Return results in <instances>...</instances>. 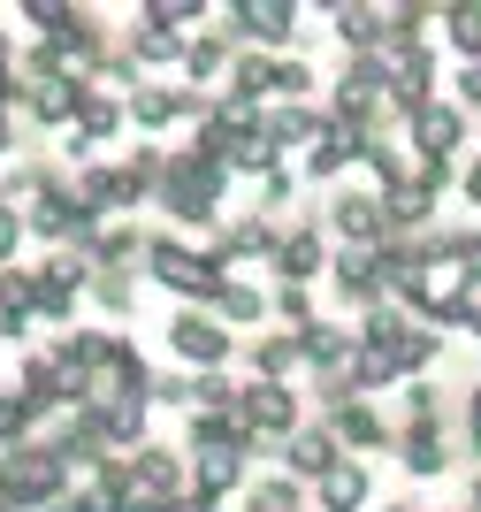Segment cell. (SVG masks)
I'll return each mask as SVG.
<instances>
[{
    "instance_id": "1",
    "label": "cell",
    "mask_w": 481,
    "mask_h": 512,
    "mask_svg": "<svg viewBox=\"0 0 481 512\" xmlns=\"http://www.w3.org/2000/svg\"><path fill=\"white\" fill-rule=\"evenodd\" d=\"M436 352V337L420 329V321H398V314H375L367 321V360L382 367V375H398V367H420Z\"/></svg>"
},
{
    "instance_id": "2",
    "label": "cell",
    "mask_w": 481,
    "mask_h": 512,
    "mask_svg": "<svg viewBox=\"0 0 481 512\" xmlns=\"http://www.w3.org/2000/svg\"><path fill=\"white\" fill-rule=\"evenodd\" d=\"M62 490V451H16L0 467V512L8 505H39V497Z\"/></svg>"
},
{
    "instance_id": "3",
    "label": "cell",
    "mask_w": 481,
    "mask_h": 512,
    "mask_svg": "<svg viewBox=\"0 0 481 512\" xmlns=\"http://www.w3.org/2000/svg\"><path fill=\"white\" fill-rule=\"evenodd\" d=\"M153 276L184 299H222V260L191 253V245H153Z\"/></svg>"
},
{
    "instance_id": "4",
    "label": "cell",
    "mask_w": 481,
    "mask_h": 512,
    "mask_svg": "<svg viewBox=\"0 0 481 512\" xmlns=\"http://www.w3.org/2000/svg\"><path fill=\"white\" fill-rule=\"evenodd\" d=\"M168 344L184 352L191 367H214L222 352H230V337H222V321H207V314H184L176 329H168Z\"/></svg>"
},
{
    "instance_id": "5",
    "label": "cell",
    "mask_w": 481,
    "mask_h": 512,
    "mask_svg": "<svg viewBox=\"0 0 481 512\" xmlns=\"http://www.w3.org/2000/svg\"><path fill=\"white\" fill-rule=\"evenodd\" d=\"M336 230L359 237V245H375V237H390V214H382V199L352 192V199H336Z\"/></svg>"
},
{
    "instance_id": "6",
    "label": "cell",
    "mask_w": 481,
    "mask_h": 512,
    "mask_svg": "<svg viewBox=\"0 0 481 512\" xmlns=\"http://www.w3.org/2000/svg\"><path fill=\"white\" fill-rule=\"evenodd\" d=\"M413 138H420V153H428V161H443V153H451V138H459V115H451V107H420V115H413Z\"/></svg>"
},
{
    "instance_id": "7",
    "label": "cell",
    "mask_w": 481,
    "mask_h": 512,
    "mask_svg": "<svg viewBox=\"0 0 481 512\" xmlns=\"http://www.w3.org/2000/svg\"><path fill=\"white\" fill-rule=\"evenodd\" d=\"M321 497H329V512H352L359 497H367V474L359 467H329L321 474Z\"/></svg>"
},
{
    "instance_id": "8",
    "label": "cell",
    "mask_w": 481,
    "mask_h": 512,
    "mask_svg": "<svg viewBox=\"0 0 481 512\" xmlns=\"http://www.w3.org/2000/svg\"><path fill=\"white\" fill-rule=\"evenodd\" d=\"M291 467L298 474H329L336 467V444H329V436H291Z\"/></svg>"
},
{
    "instance_id": "9",
    "label": "cell",
    "mask_w": 481,
    "mask_h": 512,
    "mask_svg": "<svg viewBox=\"0 0 481 512\" xmlns=\"http://www.w3.org/2000/svg\"><path fill=\"white\" fill-rule=\"evenodd\" d=\"M314 260H321V245H314V237H306V230L275 245V268H283V276H314Z\"/></svg>"
},
{
    "instance_id": "10",
    "label": "cell",
    "mask_w": 481,
    "mask_h": 512,
    "mask_svg": "<svg viewBox=\"0 0 481 512\" xmlns=\"http://www.w3.org/2000/svg\"><path fill=\"white\" fill-rule=\"evenodd\" d=\"M237 23H252V39H283V31H291V8H268V0H252V8H237Z\"/></svg>"
},
{
    "instance_id": "11",
    "label": "cell",
    "mask_w": 481,
    "mask_h": 512,
    "mask_svg": "<svg viewBox=\"0 0 481 512\" xmlns=\"http://www.w3.org/2000/svg\"><path fill=\"white\" fill-rule=\"evenodd\" d=\"M443 23H451V46H459V54H474V62H481V8H451V16H443Z\"/></svg>"
},
{
    "instance_id": "12",
    "label": "cell",
    "mask_w": 481,
    "mask_h": 512,
    "mask_svg": "<svg viewBox=\"0 0 481 512\" xmlns=\"http://www.w3.org/2000/svg\"><path fill=\"white\" fill-rule=\"evenodd\" d=\"M382 16H367V8H336V39H352V46H375L382 31H375Z\"/></svg>"
},
{
    "instance_id": "13",
    "label": "cell",
    "mask_w": 481,
    "mask_h": 512,
    "mask_svg": "<svg viewBox=\"0 0 481 512\" xmlns=\"http://www.w3.org/2000/svg\"><path fill=\"white\" fill-rule=\"evenodd\" d=\"M176 107H184V100H176V92H138V100H130V115H138V123H168V115H176Z\"/></svg>"
},
{
    "instance_id": "14",
    "label": "cell",
    "mask_w": 481,
    "mask_h": 512,
    "mask_svg": "<svg viewBox=\"0 0 481 512\" xmlns=\"http://www.w3.org/2000/svg\"><path fill=\"white\" fill-rule=\"evenodd\" d=\"M214 306H222L230 321H252V314H260V291H245V283H222V299H214Z\"/></svg>"
},
{
    "instance_id": "15",
    "label": "cell",
    "mask_w": 481,
    "mask_h": 512,
    "mask_svg": "<svg viewBox=\"0 0 481 512\" xmlns=\"http://www.w3.org/2000/svg\"><path fill=\"white\" fill-rule=\"evenodd\" d=\"M298 360V337H275V344H260V367H268V383L283 375V367Z\"/></svg>"
},
{
    "instance_id": "16",
    "label": "cell",
    "mask_w": 481,
    "mask_h": 512,
    "mask_svg": "<svg viewBox=\"0 0 481 512\" xmlns=\"http://www.w3.org/2000/svg\"><path fill=\"white\" fill-rule=\"evenodd\" d=\"M252 512H298V497H291V482H268V490L252 497Z\"/></svg>"
},
{
    "instance_id": "17",
    "label": "cell",
    "mask_w": 481,
    "mask_h": 512,
    "mask_svg": "<svg viewBox=\"0 0 481 512\" xmlns=\"http://www.w3.org/2000/svg\"><path fill=\"white\" fill-rule=\"evenodd\" d=\"M138 54H146V62H168V54H176V39H168V31H161V23H153V31H146V39H138Z\"/></svg>"
},
{
    "instance_id": "18",
    "label": "cell",
    "mask_w": 481,
    "mask_h": 512,
    "mask_svg": "<svg viewBox=\"0 0 481 512\" xmlns=\"http://www.w3.org/2000/svg\"><path fill=\"white\" fill-rule=\"evenodd\" d=\"M191 69H199V77H214V69H222V46L199 39V46H191Z\"/></svg>"
},
{
    "instance_id": "19",
    "label": "cell",
    "mask_w": 481,
    "mask_h": 512,
    "mask_svg": "<svg viewBox=\"0 0 481 512\" xmlns=\"http://www.w3.org/2000/svg\"><path fill=\"white\" fill-rule=\"evenodd\" d=\"M8 253H16V214L0 207V260H8Z\"/></svg>"
},
{
    "instance_id": "20",
    "label": "cell",
    "mask_w": 481,
    "mask_h": 512,
    "mask_svg": "<svg viewBox=\"0 0 481 512\" xmlns=\"http://www.w3.org/2000/svg\"><path fill=\"white\" fill-rule=\"evenodd\" d=\"M466 107H481V62L466 69Z\"/></svg>"
},
{
    "instance_id": "21",
    "label": "cell",
    "mask_w": 481,
    "mask_h": 512,
    "mask_svg": "<svg viewBox=\"0 0 481 512\" xmlns=\"http://www.w3.org/2000/svg\"><path fill=\"white\" fill-rule=\"evenodd\" d=\"M0 100H8V46H0Z\"/></svg>"
}]
</instances>
